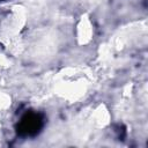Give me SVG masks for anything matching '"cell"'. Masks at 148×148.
Segmentation results:
<instances>
[{
    "instance_id": "cell-1",
    "label": "cell",
    "mask_w": 148,
    "mask_h": 148,
    "mask_svg": "<svg viewBox=\"0 0 148 148\" xmlns=\"http://www.w3.org/2000/svg\"><path fill=\"white\" fill-rule=\"evenodd\" d=\"M42 125H43V119L40 114L36 112H30L27 113L21 119L17 132H20L23 135H35L39 132Z\"/></svg>"
}]
</instances>
